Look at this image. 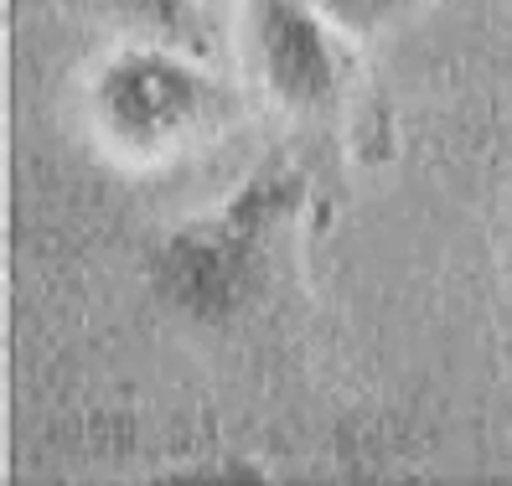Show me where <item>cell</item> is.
<instances>
[{
  "instance_id": "6da1fadb",
  "label": "cell",
  "mask_w": 512,
  "mask_h": 486,
  "mask_svg": "<svg viewBox=\"0 0 512 486\" xmlns=\"http://www.w3.org/2000/svg\"><path fill=\"white\" fill-rule=\"evenodd\" d=\"M337 181V156L285 135L280 150L249 171V181L223 207L202 212L161 238L150 254V290L192 326L223 331L249 321L254 306L280 280L295 223L306 212H326V192Z\"/></svg>"
},
{
  "instance_id": "7a4b0ae2",
  "label": "cell",
  "mask_w": 512,
  "mask_h": 486,
  "mask_svg": "<svg viewBox=\"0 0 512 486\" xmlns=\"http://www.w3.org/2000/svg\"><path fill=\"white\" fill-rule=\"evenodd\" d=\"M197 57V52H192ZM176 47H125L88 78V125L125 166H166L218 145L244 114L238 88L218 83Z\"/></svg>"
},
{
  "instance_id": "3957f363",
  "label": "cell",
  "mask_w": 512,
  "mask_h": 486,
  "mask_svg": "<svg viewBox=\"0 0 512 486\" xmlns=\"http://www.w3.org/2000/svg\"><path fill=\"white\" fill-rule=\"evenodd\" d=\"M244 6L259 99L275 104L295 140L337 156L342 104L352 88V37L300 0H244Z\"/></svg>"
},
{
  "instance_id": "277c9868",
  "label": "cell",
  "mask_w": 512,
  "mask_h": 486,
  "mask_svg": "<svg viewBox=\"0 0 512 486\" xmlns=\"http://www.w3.org/2000/svg\"><path fill=\"white\" fill-rule=\"evenodd\" d=\"M99 6L104 16L125 21V26H140L156 42H171V47H187V52H207V32L192 11V0H88Z\"/></svg>"
},
{
  "instance_id": "5b68a950",
  "label": "cell",
  "mask_w": 512,
  "mask_h": 486,
  "mask_svg": "<svg viewBox=\"0 0 512 486\" xmlns=\"http://www.w3.org/2000/svg\"><path fill=\"white\" fill-rule=\"evenodd\" d=\"M300 6H311L316 16H326L331 26H337V32L363 42V37H378L383 26H394L399 16L430 6V0H300Z\"/></svg>"
},
{
  "instance_id": "8992f818",
  "label": "cell",
  "mask_w": 512,
  "mask_h": 486,
  "mask_svg": "<svg viewBox=\"0 0 512 486\" xmlns=\"http://www.w3.org/2000/svg\"><path fill=\"white\" fill-rule=\"evenodd\" d=\"M502 337H507V368H512V238L502 254Z\"/></svg>"
}]
</instances>
